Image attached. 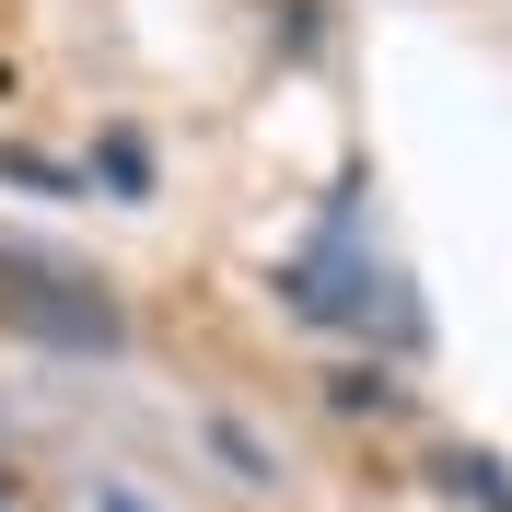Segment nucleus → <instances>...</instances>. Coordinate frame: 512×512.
<instances>
[{"mask_svg": "<svg viewBox=\"0 0 512 512\" xmlns=\"http://www.w3.org/2000/svg\"><path fill=\"white\" fill-rule=\"evenodd\" d=\"M0 326L35 338V350H59V361H117L128 350V303L47 245H0Z\"/></svg>", "mask_w": 512, "mask_h": 512, "instance_id": "nucleus-1", "label": "nucleus"}, {"mask_svg": "<svg viewBox=\"0 0 512 512\" xmlns=\"http://www.w3.org/2000/svg\"><path fill=\"white\" fill-rule=\"evenodd\" d=\"M280 303H291V315H303V326H350V338H373V326H384L396 350H419L408 280H396V268H384V256L361 245L350 222H338V233H326V245H303V256H291V268H280Z\"/></svg>", "mask_w": 512, "mask_h": 512, "instance_id": "nucleus-2", "label": "nucleus"}, {"mask_svg": "<svg viewBox=\"0 0 512 512\" xmlns=\"http://www.w3.org/2000/svg\"><path fill=\"white\" fill-rule=\"evenodd\" d=\"M443 489H454V501H478V512H512V466H501L489 443H454V454H443Z\"/></svg>", "mask_w": 512, "mask_h": 512, "instance_id": "nucleus-3", "label": "nucleus"}, {"mask_svg": "<svg viewBox=\"0 0 512 512\" xmlns=\"http://www.w3.org/2000/svg\"><path fill=\"white\" fill-rule=\"evenodd\" d=\"M210 454H222V466H233L245 489H280V466H268V443H256V431H233V419H210Z\"/></svg>", "mask_w": 512, "mask_h": 512, "instance_id": "nucleus-4", "label": "nucleus"}, {"mask_svg": "<svg viewBox=\"0 0 512 512\" xmlns=\"http://www.w3.org/2000/svg\"><path fill=\"white\" fill-rule=\"evenodd\" d=\"M326 396H338V408H373V419H396V408H408V384H384V373H338V384H326Z\"/></svg>", "mask_w": 512, "mask_h": 512, "instance_id": "nucleus-5", "label": "nucleus"}, {"mask_svg": "<svg viewBox=\"0 0 512 512\" xmlns=\"http://www.w3.org/2000/svg\"><path fill=\"white\" fill-rule=\"evenodd\" d=\"M105 175H117V187L140 198V187H152V152H140V140H105Z\"/></svg>", "mask_w": 512, "mask_h": 512, "instance_id": "nucleus-6", "label": "nucleus"}, {"mask_svg": "<svg viewBox=\"0 0 512 512\" xmlns=\"http://www.w3.org/2000/svg\"><path fill=\"white\" fill-rule=\"evenodd\" d=\"M105 512H152V501H128V489H105Z\"/></svg>", "mask_w": 512, "mask_h": 512, "instance_id": "nucleus-7", "label": "nucleus"}]
</instances>
